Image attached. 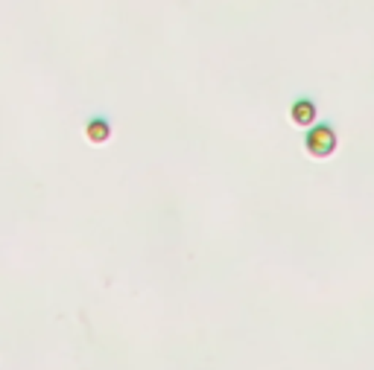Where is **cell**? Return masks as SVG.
I'll return each mask as SVG.
<instances>
[{"label":"cell","instance_id":"2","mask_svg":"<svg viewBox=\"0 0 374 370\" xmlns=\"http://www.w3.org/2000/svg\"><path fill=\"white\" fill-rule=\"evenodd\" d=\"M289 117H293L296 125H313L316 123V105L310 103V99H298V103H293Z\"/></svg>","mask_w":374,"mask_h":370},{"label":"cell","instance_id":"3","mask_svg":"<svg viewBox=\"0 0 374 370\" xmlns=\"http://www.w3.org/2000/svg\"><path fill=\"white\" fill-rule=\"evenodd\" d=\"M85 134H88L91 143H105V140L112 137V125H108V120H103V117H94L85 125Z\"/></svg>","mask_w":374,"mask_h":370},{"label":"cell","instance_id":"1","mask_svg":"<svg viewBox=\"0 0 374 370\" xmlns=\"http://www.w3.org/2000/svg\"><path fill=\"white\" fill-rule=\"evenodd\" d=\"M304 146H307L313 158H330L337 152V132L330 125H316V129H310Z\"/></svg>","mask_w":374,"mask_h":370}]
</instances>
